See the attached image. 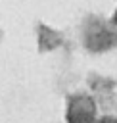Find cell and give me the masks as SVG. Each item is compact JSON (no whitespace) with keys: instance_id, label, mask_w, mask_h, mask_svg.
I'll return each mask as SVG.
<instances>
[{"instance_id":"6da1fadb","label":"cell","mask_w":117,"mask_h":123,"mask_svg":"<svg viewBox=\"0 0 117 123\" xmlns=\"http://www.w3.org/2000/svg\"><path fill=\"white\" fill-rule=\"evenodd\" d=\"M69 123H96V106L88 96H75L67 108Z\"/></svg>"},{"instance_id":"7a4b0ae2","label":"cell","mask_w":117,"mask_h":123,"mask_svg":"<svg viewBox=\"0 0 117 123\" xmlns=\"http://www.w3.org/2000/svg\"><path fill=\"white\" fill-rule=\"evenodd\" d=\"M96 123H117V117H111V115H105V117H100Z\"/></svg>"},{"instance_id":"3957f363","label":"cell","mask_w":117,"mask_h":123,"mask_svg":"<svg viewBox=\"0 0 117 123\" xmlns=\"http://www.w3.org/2000/svg\"><path fill=\"white\" fill-rule=\"evenodd\" d=\"M115 21H117V13H115Z\"/></svg>"}]
</instances>
